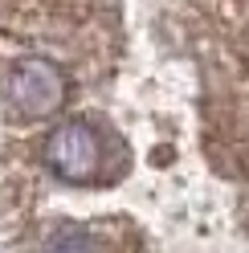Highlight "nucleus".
<instances>
[{
  "instance_id": "obj_1",
  "label": "nucleus",
  "mask_w": 249,
  "mask_h": 253,
  "mask_svg": "<svg viewBox=\"0 0 249 253\" xmlns=\"http://www.w3.org/2000/svg\"><path fill=\"white\" fill-rule=\"evenodd\" d=\"M45 168L57 180L94 184L106 168V135L90 119H66L45 135Z\"/></svg>"
},
{
  "instance_id": "obj_2",
  "label": "nucleus",
  "mask_w": 249,
  "mask_h": 253,
  "mask_svg": "<svg viewBox=\"0 0 249 253\" xmlns=\"http://www.w3.org/2000/svg\"><path fill=\"white\" fill-rule=\"evenodd\" d=\"M49 253H94V241H90L86 233H61L49 245Z\"/></svg>"
}]
</instances>
